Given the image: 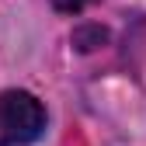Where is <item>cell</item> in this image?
Returning a JSON list of instances; mask_svg holds the SVG:
<instances>
[{
  "label": "cell",
  "mask_w": 146,
  "mask_h": 146,
  "mask_svg": "<svg viewBox=\"0 0 146 146\" xmlns=\"http://www.w3.org/2000/svg\"><path fill=\"white\" fill-rule=\"evenodd\" d=\"M104 38H108V31H104V28H84V31L73 35V42H77L80 49H94V45H101Z\"/></svg>",
  "instance_id": "7a4b0ae2"
},
{
  "label": "cell",
  "mask_w": 146,
  "mask_h": 146,
  "mask_svg": "<svg viewBox=\"0 0 146 146\" xmlns=\"http://www.w3.org/2000/svg\"><path fill=\"white\" fill-rule=\"evenodd\" d=\"M45 132V108L28 90L0 94V146H28Z\"/></svg>",
  "instance_id": "6da1fadb"
},
{
  "label": "cell",
  "mask_w": 146,
  "mask_h": 146,
  "mask_svg": "<svg viewBox=\"0 0 146 146\" xmlns=\"http://www.w3.org/2000/svg\"><path fill=\"white\" fill-rule=\"evenodd\" d=\"M90 4H94V0H52V7H56L59 14H80Z\"/></svg>",
  "instance_id": "3957f363"
}]
</instances>
